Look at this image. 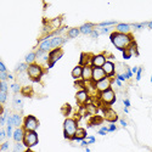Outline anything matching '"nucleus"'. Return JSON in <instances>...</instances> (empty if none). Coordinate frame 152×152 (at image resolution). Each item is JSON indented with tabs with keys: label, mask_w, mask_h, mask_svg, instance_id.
Returning <instances> with one entry per match:
<instances>
[{
	"label": "nucleus",
	"mask_w": 152,
	"mask_h": 152,
	"mask_svg": "<svg viewBox=\"0 0 152 152\" xmlns=\"http://www.w3.org/2000/svg\"><path fill=\"white\" fill-rule=\"evenodd\" d=\"M111 40H112V43L115 44V46L117 47V49L122 50V51H124L127 47L133 43L129 35L122 34V33H118V32H117V33L111 34Z\"/></svg>",
	"instance_id": "1"
},
{
	"label": "nucleus",
	"mask_w": 152,
	"mask_h": 152,
	"mask_svg": "<svg viewBox=\"0 0 152 152\" xmlns=\"http://www.w3.org/2000/svg\"><path fill=\"white\" fill-rule=\"evenodd\" d=\"M77 123L74 119H66L65 121V136L67 139H73L74 135H76V131H77Z\"/></svg>",
	"instance_id": "2"
},
{
	"label": "nucleus",
	"mask_w": 152,
	"mask_h": 152,
	"mask_svg": "<svg viewBox=\"0 0 152 152\" xmlns=\"http://www.w3.org/2000/svg\"><path fill=\"white\" fill-rule=\"evenodd\" d=\"M27 72H28L29 78L33 79V81H35V82L39 81V79H40V77H42V74H43L42 68L39 67L38 65H30V66L28 67Z\"/></svg>",
	"instance_id": "3"
},
{
	"label": "nucleus",
	"mask_w": 152,
	"mask_h": 152,
	"mask_svg": "<svg viewBox=\"0 0 152 152\" xmlns=\"http://www.w3.org/2000/svg\"><path fill=\"white\" fill-rule=\"evenodd\" d=\"M23 142L27 147H32L37 145L38 142V135L34 133V131H27L25 134V139H23Z\"/></svg>",
	"instance_id": "4"
},
{
	"label": "nucleus",
	"mask_w": 152,
	"mask_h": 152,
	"mask_svg": "<svg viewBox=\"0 0 152 152\" xmlns=\"http://www.w3.org/2000/svg\"><path fill=\"white\" fill-rule=\"evenodd\" d=\"M38 121L37 118L33 117V116H28L26 119H25V129L27 131H34L37 128H38Z\"/></svg>",
	"instance_id": "5"
},
{
	"label": "nucleus",
	"mask_w": 152,
	"mask_h": 152,
	"mask_svg": "<svg viewBox=\"0 0 152 152\" xmlns=\"http://www.w3.org/2000/svg\"><path fill=\"white\" fill-rule=\"evenodd\" d=\"M116 100V96H115V93L113 90H106V91H103L101 93V101L103 103H106V105H111V103H113Z\"/></svg>",
	"instance_id": "6"
},
{
	"label": "nucleus",
	"mask_w": 152,
	"mask_h": 152,
	"mask_svg": "<svg viewBox=\"0 0 152 152\" xmlns=\"http://www.w3.org/2000/svg\"><path fill=\"white\" fill-rule=\"evenodd\" d=\"M110 86H111V81H110V78H107V77L105 79H102V81L95 83V88H96V90L101 91V93L108 90Z\"/></svg>",
	"instance_id": "7"
},
{
	"label": "nucleus",
	"mask_w": 152,
	"mask_h": 152,
	"mask_svg": "<svg viewBox=\"0 0 152 152\" xmlns=\"http://www.w3.org/2000/svg\"><path fill=\"white\" fill-rule=\"evenodd\" d=\"M62 55H63V52H62L61 49H55V50H52V51L49 54V67H52V66L55 65V62L57 61Z\"/></svg>",
	"instance_id": "8"
},
{
	"label": "nucleus",
	"mask_w": 152,
	"mask_h": 152,
	"mask_svg": "<svg viewBox=\"0 0 152 152\" xmlns=\"http://www.w3.org/2000/svg\"><path fill=\"white\" fill-rule=\"evenodd\" d=\"M91 63H93V66L95 68H102L103 65L106 63V59H105V56L103 55H96V56H94V57L91 59Z\"/></svg>",
	"instance_id": "9"
},
{
	"label": "nucleus",
	"mask_w": 152,
	"mask_h": 152,
	"mask_svg": "<svg viewBox=\"0 0 152 152\" xmlns=\"http://www.w3.org/2000/svg\"><path fill=\"white\" fill-rule=\"evenodd\" d=\"M106 78V73L102 68H93V81L94 83H98L102 79Z\"/></svg>",
	"instance_id": "10"
},
{
	"label": "nucleus",
	"mask_w": 152,
	"mask_h": 152,
	"mask_svg": "<svg viewBox=\"0 0 152 152\" xmlns=\"http://www.w3.org/2000/svg\"><path fill=\"white\" fill-rule=\"evenodd\" d=\"M82 78L84 82H89L93 79V68L90 66H84L83 67V74Z\"/></svg>",
	"instance_id": "11"
},
{
	"label": "nucleus",
	"mask_w": 152,
	"mask_h": 152,
	"mask_svg": "<svg viewBox=\"0 0 152 152\" xmlns=\"http://www.w3.org/2000/svg\"><path fill=\"white\" fill-rule=\"evenodd\" d=\"M103 111H105V117H106V119L108 122H116L117 121L118 116L112 108H105Z\"/></svg>",
	"instance_id": "12"
},
{
	"label": "nucleus",
	"mask_w": 152,
	"mask_h": 152,
	"mask_svg": "<svg viewBox=\"0 0 152 152\" xmlns=\"http://www.w3.org/2000/svg\"><path fill=\"white\" fill-rule=\"evenodd\" d=\"M102 69L106 73V76H113L115 74V65L112 62H110V61H106V63L103 65Z\"/></svg>",
	"instance_id": "13"
},
{
	"label": "nucleus",
	"mask_w": 152,
	"mask_h": 152,
	"mask_svg": "<svg viewBox=\"0 0 152 152\" xmlns=\"http://www.w3.org/2000/svg\"><path fill=\"white\" fill-rule=\"evenodd\" d=\"M51 47H52L51 46V39H45V40H43L40 43V47H39V50L46 52V51H49Z\"/></svg>",
	"instance_id": "14"
},
{
	"label": "nucleus",
	"mask_w": 152,
	"mask_h": 152,
	"mask_svg": "<svg viewBox=\"0 0 152 152\" xmlns=\"http://www.w3.org/2000/svg\"><path fill=\"white\" fill-rule=\"evenodd\" d=\"M76 98H77V101L79 103H85L88 101V94H86L85 90H81V91L77 93V96Z\"/></svg>",
	"instance_id": "15"
},
{
	"label": "nucleus",
	"mask_w": 152,
	"mask_h": 152,
	"mask_svg": "<svg viewBox=\"0 0 152 152\" xmlns=\"http://www.w3.org/2000/svg\"><path fill=\"white\" fill-rule=\"evenodd\" d=\"M86 136V131L84 130V129H77V131H76V135H74V138H73V140H77V141H83V139Z\"/></svg>",
	"instance_id": "16"
},
{
	"label": "nucleus",
	"mask_w": 152,
	"mask_h": 152,
	"mask_svg": "<svg viewBox=\"0 0 152 152\" xmlns=\"http://www.w3.org/2000/svg\"><path fill=\"white\" fill-rule=\"evenodd\" d=\"M13 139L17 141V142H20V141H22L23 139H25V131H23V129H16V131H15V134H13Z\"/></svg>",
	"instance_id": "17"
},
{
	"label": "nucleus",
	"mask_w": 152,
	"mask_h": 152,
	"mask_svg": "<svg viewBox=\"0 0 152 152\" xmlns=\"http://www.w3.org/2000/svg\"><path fill=\"white\" fill-rule=\"evenodd\" d=\"M83 74V67L82 66H77L73 71H72V77L74 79H79Z\"/></svg>",
	"instance_id": "18"
},
{
	"label": "nucleus",
	"mask_w": 152,
	"mask_h": 152,
	"mask_svg": "<svg viewBox=\"0 0 152 152\" xmlns=\"http://www.w3.org/2000/svg\"><path fill=\"white\" fill-rule=\"evenodd\" d=\"M130 29V26L129 25H124V23H121V25L117 26V30L118 33H122V34H127L128 32Z\"/></svg>",
	"instance_id": "19"
},
{
	"label": "nucleus",
	"mask_w": 152,
	"mask_h": 152,
	"mask_svg": "<svg viewBox=\"0 0 152 152\" xmlns=\"http://www.w3.org/2000/svg\"><path fill=\"white\" fill-rule=\"evenodd\" d=\"M63 38H61V37H55V38H52L51 39V46L52 47H57V46H60L61 44H63Z\"/></svg>",
	"instance_id": "20"
},
{
	"label": "nucleus",
	"mask_w": 152,
	"mask_h": 152,
	"mask_svg": "<svg viewBox=\"0 0 152 152\" xmlns=\"http://www.w3.org/2000/svg\"><path fill=\"white\" fill-rule=\"evenodd\" d=\"M91 28H93V25H91V23H86V25H83L79 29H81L82 33H84V34H89V33H91V32H93Z\"/></svg>",
	"instance_id": "21"
},
{
	"label": "nucleus",
	"mask_w": 152,
	"mask_h": 152,
	"mask_svg": "<svg viewBox=\"0 0 152 152\" xmlns=\"http://www.w3.org/2000/svg\"><path fill=\"white\" fill-rule=\"evenodd\" d=\"M79 32H81V29H78V28H72V29L68 32V37H69V38H76V37H78Z\"/></svg>",
	"instance_id": "22"
},
{
	"label": "nucleus",
	"mask_w": 152,
	"mask_h": 152,
	"mask_svg": "<svg viewBox=\"0 0 152 152\" xmlns=\"http://www.w3.org/2000/svg\"><path fill=\"white\" fill-rule=\"evenodd\" d=\"M12 124L15 127H20V124H21V117L18 115H13L12 116Z\"/></svg>",
	"instance_id": "23"
},
{
	"label": "nucleus",
	"mask_w": 152,
	"mask_h": 152,
	"mask_svg": "<svg viewBox=\"0 0 152 152\" xmlns=\"http://www.w3.org/2000/svg\"><path fill=\"white\" fill-rule=\"evenodd\" d=\"M86 111L89 112V113H91V115H95L98 112V108H96V106H94V105H86Z\"/></svg>",
	"instance_id": "24"
},
{
	"label": "nucleus",
	"mask_w": 152,
	"mask_h": 152,
	"mask_svg": "<svg viewBox=\"0 0 152 152\" xmlns=\"http://www.w3.org/2000/svg\"><path fill=\"white\" fill-rule=\"evenodd\" d=\"M35 54L34 52H30V54H28L27 56H26V62L27 63H32V62H33L34 60H35Z\"/></svg>",
	"instance_id": "25"
},
{
	"label": "nucleus",
	"mask_w": 152,
	"mask_h": 152,
	"mask_svg": "<svg viewBox=\"0 0 152 152\" xmlns=\"http://www.w3.org/2000/svg\"><path fill=\"white\" fill-rule=\"evenodd\" d=\"M102 123V118L101 117H94L93 121H91V124H101Z\"/></svg>",
	"instance_id": "26"
},
{
	"label": "nucleus",
	"mask_w": 152,
	"mask_h": 152,
	"mask_svg": "<svg viewBox=\"0 0 152 152\" xmlns=\"http://www.w3.org/2000/svg\"><path fill=\"white\" fill-rule=\"evenodd\" d=\"M5 100H6V91H0V101L4 103Z\"/></svg>",
	"instance_id": "27"
},
{
	"label": "nucleus",
	"mask_w": 152,
	"mask_h": 152,
	"mask_svg": "<svg viewBox=\"0 0 152 152\" xmlns=\"http://www.w3.org/2000/svg\"><path fill=\"white\" fill-rule=\"evenodd\" d=\"M115 21H110V22H102V23H100V26L101 27H106V26H112V25H115Z\"/></svg>",
	"instance_id": "28"
},
{
	"label": "nucleus",
	"mask_w": 152,
	"mask_h": 152,
	"mask_svg": "<svg viewBox=\"0 0 152 152\" xmlns=\"http://www.w3.org/2000/svg\"><path fill=\"white\" fill-rule=\"evenodd\" d=\"M15 152H23V146L21 144H17V145L15 146Z\"/></svg>",
	"instance_id": "29"
},
{
	"label": "nucleus",
	"mask_w": 152,
	"mask_h": 152,
	"mask_svg": "<svg viewBox=\"0 0 152 152\" xmlns=\"http://www.w3.org/2000/svg\"><path fill=\"white\" fill-rule=\"evenodd\" d=\"M25 69H28V67H27L26 63H22V65L18 66V71H25Z\"/></svg>",
	"instance_id": "30"
},
{
	"label": "nucleus",
	"mask_w": 152,
	"mask_h": 152,
	"mask_svg": "<svg viewBox=\"0 0 152 152\" xmlns=\"http://www.w3.org/2000/svg\"><path fill=\"white\" fill-rule=\"evenodd\" d=\"M12 135V125H7V136Z\"/></svg>",
	"instance_id": "31"
},
{
	"label": "nucleus",
	"mask_w": 152,
	"mask_h": 152,
	"mask_svg": "<svg viewBox=\"0 0 152 152\" xmlns=\"http://www.w3.org/2000/svg\"><path fill=\"white\" fill-rule=\"evenodd\" d=\"M11 88H12V90H13L15 93H17V91H20V85H17V84H13V85H12Z\"/></svg>",
	"instance_id": "32"
},
{
	"label": "nucleus",
	"mask_w": 152,
	"mask_h": 152,
	"mask_svg": "<svg viewBox=\"0 0 152 152\" xmlns=\"http://www.w3.org/2000/svg\"><path fill=\"white\" fill-rule=\"evenodd\" d=\"M1 91H6L7 93V85L5 82H1Z\"/></svg>",
	"instance_id": "33"
},
{
	"label": "nucleus",
	"mask_w": 152,
	"mask_h": 152,
	"mask_svg": "<svg viewBox=\"0 0 152 152\" xmlns=\"http://www.w3.org/2000/svg\"><path fill=\"white\" fill-rule=\"evenodd\" d=\"M15 103H16V106H18L21 108V105H22V101L20 99H15Z\"/></svg>",
	"instance_id": "34"
},
{
	"label": "nucleus",
	"mask_w": 152,
	"mask_h": 152,
	"mask_svg": "<svg viewBox=\"0 0 152 152\" xmlns=\"http://www.w3.org/2000/svg\"><path fill=\"white\" fill-rule=\"evenodd\" d=\"M0 71H1V72H6V68H5L3 62H0Z\"/></svg>",
	"instance_id": "35"
},
{
	"label": "nucleus",
	"mask_w": 152,
	"mask_h": 152,
	"mask_svg": "<svg viewBox=\"0 0 152 152\" xmlns=\"http://www.w3.org/2000/svg\"><path fill=\"white\" fill-rule=\"evenodd\" d=\"M7 147H9V144H7V142H4V144H3V147H1V150H3V151H5V150H7Z\"/></svg>",
	"instance_id": "36"
},
{
	"label": "nucleus",
	"mask_w": 152,
	"mask_h": 152,
	"mask_svg": "<svg viewBox=\"0 0 152 152\" xmlns=\"http://www.w3.org/2000/svg\"><path fill=\"white\" fill-rule=\"evenodd\" d=\"M4 139H5V131H4V130H1V133H0V140L3 141Z\"/></svg>",
	"instance_id": "37"
},
{
	"label": "nucleus",
	"mask_w": 152,
	"mask_h": 152,
	"mask_svg": "<svg viewBox=\"0 0 152 152\" xmlns=\"http://www.w3.org/2000/svg\"><path fill=\"white\" fill-rule=\"evenodd\" d=\"M140 78H141V68H139V71H138V77H136V79H138V81H140Z\"/></svg>",
	"instance_id": "38"
},
{
	"label": "nucleus",
	"mask_w": 152,
	"mask_h": 152,
	"mask_svg": "<svg viewBox=\"0 0 152 152\" xmlns=\"http://www.w3.org/2000/svg\"><path fill=\"white\" fill-rule=\"evenodd\" d=\"M115 130H116V127H115L113 124H112V125L108 128V131H115Z\"/></svg>",
	"instance_id": "39"
},
{
	"label": "nucleus",
	"mask_w": 152,
	"mask_h": 152,
	"mask_svg": "<svg viewBox=\"0 0 152 152\" xmlns=\"http://www.w3.org/2000/svg\"><path fill=\"white\" fill-rule=\"evenodd\" d=\"M124 79H125V76H123V74L118 76V81H124Z\"/></svg>",
	"instance_id": "40"
},
{
	"label": "nucleus",
	"mask_w": 152,
	"mask_h": 152,
	"mask_svg": "<svg viewBox=\"0 0 152 152\" xmlns=\"http://www.w3.org/2000/svg\"><path fill=\"white\" fill-rule=\"evenodd\" d=\"M98 34H99V33H98L96 30H93V32H91V35H93L94 38H96V37H98Z\"/></svg>",
	"instance_id": "41"
},
{
	"label": "nucleus",
	"mask_w": 152,
	"mask_h": 152,
	"mask_svg": "<svg viewBox=\"0 0 152 152\" xmlns=\"http://www.w3.org/2000/svg\"><path fill=\"white\" fill-rule=\"evenodd\" d=\"M0 122H1V125H4V123H5V117L4 116H1V121Z\"/></svg>",
	"instance_id": "42"
},
{
	"label": "nucleus",
	"mask_w": 152,
	"mask_h": 152,
	"mask_svg": "<svg viewBox=\"0 0 152 152\" xmlns=\"http://www.w3.org/2000/svg\"><path fill=\"white\" fill-rule=\"evenodd\" d=\"M124 105H125V106H129V105H130V102L128 101V100H124Z\"/></svg>",
	"instance_id": "43"
},
{
	"label": "nucleus",
	"mask_w": 152,
	"mask_h": 152,
	"mask_svg": "<svg viewBox=\"0 0 152 152\" xmlns=\"http://www.w3.org/2000/svg\"><path fill=\"white\" fill-rule=\"evenodd\" d=\"M94 141H95L94 136H90V138H89V144H90V142H94Z\"/></svg>",
	"instance_id": "44"
},
{
	"label": "nucleus",
	"mask_w": 152,
	"mask_h": 152,
	"mask_svg": "<svg viewBox=\"0 0 152 152\" xmlns=\"http://www.w3.org/2000/svg\"><path fill=\"white\" fill-rule=\"evenodd\" d=\"M101 32H102V33H107V32H108V28H103Z\"/></svg>",
	"instance_id": "45"
},
{
	"label": "nucleus",
	"mask_w": 152,
	"mask_h": 152,
	"mask_svg": "<svg viewBox=\"0 0 152 152\" xmlns=\"http://www.w3.org/2000/svg\"><path fill=\"white\" fill-rule=\"evenodd\" d=\"M117 84H118L119 86H121V85H122V83H121V81H118V79H117Z\"/></svg>",
	"instance_id": "46"
},
{
	"label": "nucleus",
	"mask_w": 152,
	"mask_h": 152,
	"mask_svg": "<svg viewBox=\"0 0 152 152\" xmlns=\"http://www.w3.org/2000/svg\"><path fill=\"white\" fill-rule=\"evenodd\" d=\"M138 71H139V69H138L136 67H134V68H133V72H138Z\"/></svg>",
	"instance_id": "47"
},
{
	"label": "nucleus",
	"mask_w": 152,
	"mask_h": 152,
	"mask_svg": "<svg viewBox=\"0 0 152 152\" xmlns=\"http://www.w3.org/2000/svg\"><path fill=\"white\" fill-rule=\"evenodd\" d=\"M121 123H122V125H124V127H125V125H127V123H125V122H124V121H121Z\"/></svg>",
	"instance_id": "48"
},
{
	"label": "nucleus",
	"mask_w": 152,
	"mask_h": 152,
	"mask_svg": "<svg viewBox=\"0 0 152 152\" xmlns=\"http://www.w3.org/2000/svg\"><path fill=\"white\" fill-rule=\"evenodd\" d=\"M148 27L152 29V22H150V23H148Z\"/></svg>",
	"instance_id": "49"
},
{
	"label": "nucleus",
	"mask_w": 152,
	"mask_h": 152,
	"mask_svg": "<svg viewBox=\"0 0 152 152\" xmlns=\"http://www.w3.org/2000/svg\"><path fill=\"white\" fill-rule=\"evenodd\" d=\"M27 152H30V151H27Z\"/></svg>",
	"instance_id": "50"
}]
</instances>
